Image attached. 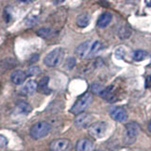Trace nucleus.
Wrapping results in <instances>:
<instances>
[{
    "label": "nucleus",
    "mask_w": 151,
    "mask_h": 151,
    "mask_svg": "<svg viewBox=\"0 0 151 151\" xmlns=\"http://www.w3.org/2000/svg\"><path fill=\"white\" fill-rule=\"evenodd\" d=\"M93 102V96L91 93H85L81 96L78 98V100L75 102L73 107L71 108L70 111L75 115H78L79 113H82L87 110L88 107Z\"/></svg>",
    "instance_id": "obj_1"
},
{
    "label": "nucleus",
    "mask_w": 151,
    "mask_h": 151,
    "mask_svg": "<svg viewBox=\"0 0 151 151\" xmlns=\"http://www.w3.org/2000/svg\"><path fill=\"white\" fill-rule=\"evenodd\" d=\"M50 130L51 127L47 122H38L31 127L29 134L33 139L39 140L48 135Z\"/></svg>",
    "instance_id": "obj_2"
},
{
    "label": "nucleus",
    "mask_w": 151,
    "mask_h": 151,
    "mask_svg": "<svg viewBox=\"0 0 151 151\" xmlns=\"http://www.w3.org/2000/svg\"><path fill=\"white\" fill-rule=\"evenodd\" d=\"M64 50L61 47H57L47 54L44 59V63L48 67H56L58 66L63 58Z\"/></svg>",
    "instance_id": "obj_3"
},
{
    "label": "nucleus",
    "mask_w": 151,
    "mask_h": 151,
    "mask_svg": "<svg viewBox=\"0 0 151 151\" xmlns=\"http://www.w3.org/2000/svg\"><path fill=\"white\" fill-rule=\"evenodd\" d=\"M108 129V125L106 122H96L89 127L88 132L93 138L94 139H100L106 134V131Z\"/></svg>",
    "instance_id": "obj_4"
},
{
    "label": "nucleus",
    "mask_w": 151,
    "mask_h": 151,
    "mask_svg": "<svg viewBox=\"0 0 151 151\" xmlns=\"http://www.w3.org/2000/svg\"><path fill=\"white\" fill-rule=\"evenodd\" d=\"M140 131V126L135 122H130L126 125V139L127 144L134 143Z\"/></svg>",
    "instance_id": "obj_5"
},
{
    "label": "nucleus",
    "mask_w": 151,
    "mask_h": 151,
    "mask_svg": "<svg viewBox=\"0 0 151 151\" xmlns=\"http://www.w3.org/2000/svg\"><path fill=\"white\" fill-rule=\"evenodd\" d=\"M50 151H71L73 145L68 139L54 140L49 145Z\"/></svg>",
    "instance_id": "obj_6"
},
{
    "label": "nucleus",
    "mask_w": 151,
    "mask_h": 151,
    "mask_svg": "<svg viewBox=\"0 0 151 151\" xmlns=\"http://www.w3.org/2000/svg\"><path fill=\"white\" fill-rule=\"evenodd\" d=\"M93 120V117L89 114V113H79L74 120V125L78 129H85L92 125V122Z\"/></svg>",
    "instance_id": "obj_7"
},
{
    "label": "nucleus",
    "mask_w": 151,
    "mask_h": 151,
    "mask_svg": "<svg viewBox=\"0 0 151 151\" xmlns=\"http://www.w3.org/2000/svg\"><path fill=\"white\" fill-rule=\"evenodd\" d=\"M91 45H92L91 41H86V42H82V44H80L77 48H76V54H77L78 57H79V58H81V59L87 58L90 53Z\"/></svg>",
    "instance_id": "obj_8"
},
{
    "label": "nucleus",
    "mask_w": 151,
    "mask_h": 151,
    "mask_svg": "<svg viewBox=\"0 0 151 151\" xmlns=\"http://www.w3.org/2000/svg\"><path fill=\"white\" fill-rule=\"evenodd\" d=\"M111 117L117 122H125L127 119V113L125 109L116 107L111 111Z\"/></svg>",
    "instance_id": "obj_9"
},
{
    "label": "nucleus",
    "mask_w": 151,
    "mask_h": 151,
    "mask_svg": "<svg viewBox=\"0 0 151 151\" xmlns=\"http://www.w3.org/2000/svg\"><path fill=\"white\" fill-rule=\"evenodd\" d=\"M32 108L28 103L27 102H20L14 109L13 114L18 116H25L27 115L28 113L31 112Z\"/></svg>",
    "instance_id": "obj_10"
},
{
    "label": "nucleus",
    "mask_w": 151,
    "mask_h": 151,
    "mask_svg": "<svg viewBox=\"0 0 151 151\" xmlns=\"http://www.w3.org/2000/svg\"><path fill=\"white\" fill-rule=\"evenodd\" d=\"M77 151H94L93 143L89 139H80L76 145Z\"/></svg>",
    "instance_id": "obj_11"
},
{
    "label": "nucleus",
    "mask_w": 151,
    "mask_h": 151,
    "mask_svg": "<svg viewBox=\"0 0 151 151\" xmlns=\"http://www.w3.org/2000/svg\"><path fill=\"white\" fill-rule=\"evenodd\" d=\"M38 88V83L35 81V80H27V81L25 83V85L22 87L21 92L23 94H26V96H29V94H32L33 93H35L37 91Z\"/></svg>",
    "instance_id": "obj_12"
},
{
    "label": "nucleus",
    "mask_w": 151,
    "mask_h": 151,
    "mask_svg": "<svg viewBox=\"0 0 151 151\" xmlns=\"http://www.w3.org/2000/svg\"><path fill=\"white\" fill-rule=\"evenodd\" d=\"M27 78L26 73L22 70H15L14 72H12L11 76V79L13 84L15 85H21L25 82V80Z\"/></svg>",
    "instance_id": "obj_13"
},
{
    "label": "nucleus",
    "mask_w": 151,
    "mask_h": 151,
    "mask_svg": "<svg viewBox=\"0 0 151 151\" xmlns=\"http://www.w3.org/2000/svg\"><path fill=\"white\" fill-rule=\"evenodd\" d=\"M112 15L111 12H103L100 16L97 19V27H106L110 25V23L111 22Z\"/></svg>",
    "instance_id": "obj_14"
},
{
    "label": "nucleus",
    "mask_w": 151,
    "mask_h": 151,
    "mask_svg": "<svg viewBox=\"0 0 151 151\" xmlns=\"http://www.w3.org/2000/svg\"><path fill=\"white\" fill-rule=\"evenodd\" d=\"M48 82H49V78L48 77H45L41 79V81L38 83V88L37 91H39L41 93H45V94H49L51 93V90L48 88Z\"/></svg>",
    "instance_id": "obj_15"
},
{
    "label": "nucleus",
    "mask_w": 151,
    "mask_h": 151,
    "mask_svg": "<svg viewBox=\"0 0 151 151\" xmlns=\"http://www.w3.org/2000/svg\"><path fill=\"white\" fill-rule=\"evenodd\" d=\"M117 34H118V37H119L121 40L127 39V38H129L131 35V28L129 25L125 24V25L121 26L119 28H118Z\"/></svg>",
    "instance_id": "obj_16"
},
{
    "label": "nucleus",
    "mask_w": 151,
    "mask_h": 151,
    "mask_svg": "<svg viewBox=\"0 0 151 151\" xmlns=\"http://www.w3.org/2000/svg\"><path fill=\"white\" fill-rule=\"evenodd\" d=\"M77 25L79 27H86L90 24V16L87 13H82L79 14L77 17Z\"/></svg>",
    "instance_id": "obj_17"
},
{
    "label": "nucleus",
    "mask_w": 151,
    "mask_h": 151,
    "mask_svg": "<svg viewBox=\"0 0 151 151\" xmlns=\"http://www.w3.org/2000/svg\"><path fill=\"white\" fill-rule=\"evenodd\" d=\"M102 48H103V45L100 42H98V41L93 42L91 45V49H90V53H89L88 57H93L94 55H96Z\"/></svg>",
    "instance_id": "obj_18"
},
{
    "label": "nucleus",
    "mask_w": 151,
    "mask_h": 151,
    "mask_svg": "<svg viewBox=\"0 0 151 151\" xmlns=\"http://www.w3.org/2000/svg\"><path fill=\"white\" fill-rule=\"evenodd\" d=\"M148 57L147 52H145L144 50H137L133 53V60L136 61H141L144 60L145 59H146Z\"/></svg>",
    "instance_id": "obj_19"
},
{
    "label": "nucleus",
    "mask_w": 151,
    "mask_h": 151,
    "mask_svg": "<svg viewBox=\"0 0 151 151\" xmlns=\"http://www.w3.org/2000/svg\"><path fill=\"white\" fill-rule=\"evenodd\" d=\"M41 73V69L38 66H30L26 72V75L27 77H33V76H37Z\"/></svg>",
    "instance_id": "obj_20"
},
{
    "label": "nucleus",
    "mask_w": 151,
    "mask_h": 151,
    "mask_svg": "<svg viewBox=\"0 0 151 151\" xmlns=\"http://www.w3.org/2000/svg\"><path fill=\"white\" fill-rule=\"evenodd\" d=\"M51 33H52V30L50 28H41L37 31V34L39 35L40 37L42 38H45V39H47V38H49L51 36Z\"/></svg>",
    "instance_id": "obj_21"
},
{
    "label": "nucleus",
    "mask_w": 151,
    "mask_h": 151,
    "mask_svg": "<svg viewBox=\"0 0 151 151\" xmlns=\"http://www.w3.org/2000/svg\"><path fill=\"white\" fill-rule=\"evenodd\" d=\"M103 90H104V88L102 87V85L99 83H93L91 86V91L94 93L100 94L103 92Z\"/></svg>",
    "instance_id": "obj_22"
},
{
    "label": "nucleus",
    "mask_w": 151,
    "mask_h": 151,
    "mask_svg": "<svg viewBox=\"0 0 151 151\" xmlns=\"http://www.w3.org/2000/svg\"><path fill=\"white\" fill-rule=\"evenodd\" d=\"M65 65L67 66L68 69H72L74 66L76 65V59L73 58V57H70L67 60H66V63Z\"/></svg>",
    "instance_id": "obj_23"
},
{
    "label": "nucleus",
    "mask_w": 151,
    "mask_h": 151,
    "mask_svg": "<svg viewBox=\"0 0 151 151\" xmlns=\"http://www.w3.org/2000/svg\"><path fill=\"white\" fill-rule=\"evenodd\" d=\"M8 145V139L4 135L0 134V148L5 147Z\"/></svg>",
    "instance_id": "obj_24"
},
{
    "label": "nucleus",
    "mask_w": 151,
    "mask_h": 151,
    "mask_svg": "<svg viewBox=\"0 0 151 151\" xmlns=\"http://www.w3.org/2000/svg\"><path fill=\"white\" fill-rule=\"evenodd\" d=\"M8 60H4L5 61V63H6V64H8L9 63H8ZM0 65H1L2 66V69H3V71H7L9 68H11V67H12V66H14V65H15V63H14V60H12L11 59V60H9V66H8V67H5V64L3 65V64H0Z\"/></svg>",
    "instance_id": "obj_25"
},
{
    "label": "nucleus",
    "mask_w": 151,
    "mask_h": 151,
    "mask_svg": "<svg viewBox=\"0 0 151 151\" xmlns=\"http://www.w3.org/2000/svg\"><path fill=\"white\" fill-rule=\"evenodd\" d=\"M38 59H39V55H38V54L32 55V57H31L30 60H29V63H35V61H37V60H38Z\"/></svg>",
    "instance_id": "obj_26"
},
{
    "label": "nucleus",
    "mask_w": 151,
    "mask_h": 151,
    "mask_svg": "<svg viewBox=\"0 0 151 151\" xmlns=\"http://www.w3.org/2000/svg\"><path fill=\"white\" fill-rule=\"evenodd\" d=\"M18 2H21V3H32V2H34L35 0H17Z\"/></svg>",
    "instance_id": "obj_27"
},
{
    "label": "nucleus",
    "mask_w": 151,
    "mask_h": 151,
    "mask_svg": "<svg viewBox=\"0 0 151 151\" xmlns=\"http://www.w3.org/2000/svg\"><path fill=\"white\" fill-rule=\"evenodd\" d=\"M53 1H54L55 4H60V3L64 2V0H53Z\"/></svg>",
    "instance_id": "obj_28"
},
{
    "label": "nucleus",
    "mask_w": 151,
    "mask_h": 151,
    "mask_svg": "<svg viewBox=\"0 0 151 151\" xmlns=\"http://www.w3.org/2000/svg\"><path fill=\"white\" fill-rule=\"evenodd\" d=\"M150 84H151V77H147V81H146V85L149 86Z\"/></svg>",
    "instance_id": "obj_29"
},
{
    "label": "nucleus",
    "mask_w": 151,
    "mask_h": 151,
    "mask_svg": "<svg viewBox=\"0 0 151 151\" xmlns=\"http://www.w3.org/2000/svg\"><path fill=\"white\" fill-rule=\"evenodd\" d=\"M148 129H149V131H151V120L148 123Z\"/></svg>",
    "instance_id": "obj_30"
},
{
    "label": "nucleus",
    "mask_w": 151,
    "mask_h": 151,
    "mask_svg": "<svg viewBox=\"0 0 151 151\" xmlns=\"http://www.w3.org/2000/svg\"><path fill=\"white\" fill-rule=\"evenodd\" d=\"M96 151H102V150H96Z\"/></svg>",
    "instance_id": "obj_31"
}]
</instances>
